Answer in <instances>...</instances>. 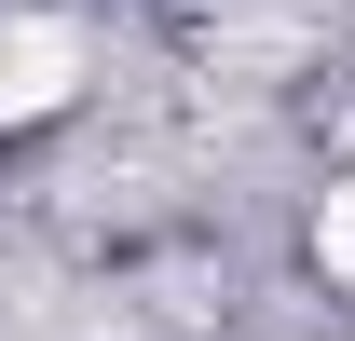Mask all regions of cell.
Here are the masks:
<instances>
[{
	"instance_id": "obj_2",
	"label": "cell",
	"mask_w": 355,
	"mask_h": 341,
	"mask_svg": "<svg viewBox=\"0 0 355 341\" xmlns=\"http://www.w3.org/2000/svg\"><path fill=\"white\" fill-rule=\"evenodd\" d=\"M314 259H328V273H355V177L328 191V218H314Z\"/></svg>"
},
{
	"instance_id": "obj_1",
	"label": "cell",
	"mask_w": 355,
	"mask_h": 341,
	"mask_svg": "<svg viewBox=\"0 0 355 341\" xmlns=\"http://www.w3.org/2000/svg\"><path fill=\"white\" fill-rule=\"evenodd\" d=\"M69 82H83V42H69L55 14H0V123L69 110Z\"/></svg>"
}]
</instances>
